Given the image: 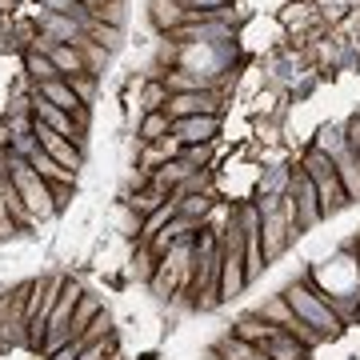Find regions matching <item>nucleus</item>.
<instances>
[{"label": "nucleus", "instance_id": "f257e3e1", "mask_svg": "<svg viewBox=\"0 0 360 360\" xmlns=\"http://www.w3.org/2000/svg\"><path fill=\"white\" fill-rule=\"evenodd\" d=\"M0 172L13 180V188L20 193V200H25V208L32 212V220H52V217H56V205H52V184L40 176L32 165H28L25 156L0 153Z\"/></svg>", "mask_w": 360, "mask_h": 360}, {"label": "nucleus", "instance_id": "f03ea898", "mask_svg": "<svg viewBox=\"0 0 360 360\" xmlns=\"http://www.w3.org/2000/svg\"><path fill=\"white\" fill-rule=\"evenodd\" d=\"M284 300L292 304V312L300 316L304 324H312L316 333H324V336H336L345 324H340V316L333 312V304L324 300V292L312 284V276L304 272L300 281H292L288 288H284Z\"/></svg>", "mask_w": 360, "mask_h": 360}, {"label": "nucleus", "instance_id": "7ed1b4c3", "mask_svg": "<svg viewBox=\"0 0 360 360\" xmlns=\"http://www.w3.org/2000/svg\"><path fill=\"white\" fill-rule=\"evenodd\" d=\"M300 168H304V172L312 176V184H316L324 220L340 217V212L352 205V200H348V193H345V184H340V176H336V165H333V156H328V153L309 148V153H304V160H300Z\"/></svg>", "mask_w": 360, "mask_h": 360}, {"label": "nucleus", "instance_id": "20e7f679", "mask_svg": "<svg viewBox=\"0 0 360 360\" xmlns=\"http://www.w3.org/2000/svg\"><path fill=\"white\" fill-rule=\"evenodd\" d=\"M60 288H65V276L60 272L32 281V292H28V348L32 352L44 348V336H49V321H52V312H56Z\"/></svg>", "mask_w": 360, "mask_h": 360}, {"label": "nucleus", "instance_id": "39448f33", "mask_svg": "<svg viewBox=\"0 0 360 360\" xmlns=\"http://www.w3.org/2000/svg\"><path fill=\"white\" fill-rule=\"evenodd\" d=\"M28 292L32 281L0 288V345L28 348Z\"/></svg>", "mask_w": 360, "mask_h": 360}, {"label": "nucleus", "instance_id": "423d86ee", "mask_svg": "<svg viewBox=\"0 0 360 360\" xmlns=\"http://www.w3.org/2000/svg\"><path fill=\"white\" fill-rule=\"evenodd\" d=\"M312 148H321V153H328L333 156V165H336V176H340V184H345V193H348V200L356 205L360 200V160H356V153L348 148V141H345V129H321L316 132V144Z\"/></svg>", "mask_w": 360, "mask_h": 360}, {"label": "nucleus", "instance_id": "0eeeda50", "mask_svg": "<svg viewBox=\"0 0 360 360\" xmlns=\"http://www.w3.org/2000/svg\"><path fill=\"white\" fill-rule=\"evenodd\" d=\"M288 200H292V208H296V224H300V232L316 229V224L324 220L316 184H312V176L304 172V168H292V180H288Z\"/></svg>", "mask_w": 360, "mask_h": 360}, {"label": "nucleus", "instance_id": "6e6552de", "mask_svg": "<svg viewBox=\"0 0 360 360\" xmlns=\"http://www.w3.org/2000/svg\"><path fill=\"white\" fill-rule=\"evenodd\" d=\"M32 120H37V116H32ZM32 132H37V144L52 156V160H56V165L68 168L72 176H80V168H84V148H77L68 136H60L56 129H49L44 120H37V124H32Z\"/></svg>", "mask_w": 360, "mask_h": 360}, {"label": "nucleus", "instance_id": "1a4fd4ad", "mask_svg": "<svg viewBox=\"0 0 360 360\" xmlns=\"http://www.w3.org/2000/svg\"><path fill=\"white\" fill-rule=\"evenodd\" d=\"M165 112L172 120L184 116H220V92L217 89H200V92H172L165 104Z\"/></svg>", "mask_w": 360, "mask_h": 360}, {"label": "nucleus", "instance_id": "9d476101", "mask_svg": "<svg viewBox=\"0 0 360 360\" xmlns=\"http://www.w3.org/2000/svg\"><path fill=\"white\" fill-rule=\"evenodd\" d=\"M217 132H220V116H184V120H172V136H176L184 148H188V144L217 141Z\"/></svg>", "mask_w": 360, "mask_h": 360}, {"label": "nucleus", "instance_id": "9b49d317", "mask_svg": "<svg viewBox=\"0 0 360 360\" xmlns=\"http://www.w3.org/2000/svg\"><path fill=\"white\" fill-rule=\"evenodd\" d=\"M37 32L52 37L56 44H80V40L89 37L80 20H72V16H60V13H44V8H40V28H37Z\"/></svg>", "mask_w": 360, "mask_h": 360}, {"label": "nucleus", "instance_id": "f8f14e48", "mask_svg": "<svg viewBox=\"0 0 360 360\" xmlns=\"http://www.w3.org/2000/svg\"><path fill=\"white\" fill-rule=\"evenodd\" d=\"M148 20H153L165 37H172L180 25H188V8L180 0H148Z\"/></svg>", "mask_w": 360, "mask_h": 360}, {"label": "nucleus", "instance_id": "ddd939ff", "mask_svg": "<svg viewBox=\"0 0 360 360\" xmlns=\"http://www.w3.org/2000/svg\"><path fill=\"white\" fill-rule=\"evenodd\" d=\"M37 92L44 96V101H52L56 108H65V112H72V116H77L80 108H84V104L77 101V92H72V84H68L65 77H60V80H44V84H37Z\"/></svg>", "mask_w": 360, "mask_h": 360}, {"label": "nucleus", "instance_id": "4468645a", "mask_svg": "<svg viewBox=\"0 0 360 360\" xmlns=\"http://www.w3.org/2000/svg\"><path fill=\"white\" fill-rule=\"evenodd\" d=\"M260 352H264L269 360H304V352H309V348L300 345L296 336H288V333L281 328L276 336H269V340L260 345Z\"/></svg>", "mask_w": 360, "mask_h": 360}, {"label": "nucleus", "instance_id": "2eb2a0df", "mask_svg": "<svg viewBox=\"0 0 360 360\" xmlns=\"http://www.w3.org/2000/svg\"><path fill=\"white\" fill-rule=\"evenodd\" d=\"M232 333L240 336V340H248V345H264V340H269V336H276L281 333V328H276V324H269V321H260L257 312H245V316H240V321L232 324Z\"/></svg>", "mask_w": 360, "mask_h": 360}, {"label": "nucleus", "instance_id": "dca6fc26", "mask_svg": "<svg viewBox=\"0 0 360 360\" xmlns=\"http://www.w3.org/2000/svg\"><path fill=\"white\" fill-rule=\"evenodd\" d=\"M49 56H52V65H56V72H60L65 80L84 77V72H89V65H84V56H80L77 44H56V49H52Z\"/></svg>", "mask_w": 360, "mask_h": 360}, {"label": "nucleus", "instance_id": "f3484780", "mask_svg": "<svg viewBox=\"0 0 360 360\" xmlns=\"http://www.w3.org/2000/svg\"><path fill=\"white\" fill-rule=\"evenodd\" d=\"M168 200H172V193H165V188H156V184H148V188H141V193L124 196V205L136 212V217H153L156 208H165Z\"/></svg>", "mask_w": 360, "mask_h": 360}, {"label": "nucleus", "instance_id": "a211bd4d", "mask_svg": "<svg viewBox=\"0 0 360 360\" xmlns=\"http://www.w3.org/2000/svg\"><path fill=\"white\" fill-rule=\"evenodd\" d=\"M193 172H196V168L188 165L184 156H176V160H168V165L156 168V172H153V184H156V188H165V193H172V188H176V184H184Z\"/></svg>", "mask_w": 360, "mask_h": 360}, {"label": "nucleus", "instance_id": "6ab92c4d", "mask_svg": "<svg viewBox=\"0 0 360 360\" xmlns=\"http://www.w3.org/2000/svg\"><path fill=\"white\" fill-rule=\"evenodd\" d=\"M165 89H168V96L172 92H200V89H217L212 80H205V77H196V72H188V68H165Z\"/></svg>", "mask_w": 360, "mask_h": 360}, {"label": "nucleus", "instance_id": "aec40b11", "mask_svg": "<svg viewBox=\"0 0 360 360\" xmlns=\"http://www.w3.org/2000/svg\"><path fill=\"white\" fill-rule=\"evenodd\" d=\"M25 160H28L32 168H37L40 176L49 180V184H65V180H77L72 172H68V168H60V165H56V160H52V156L44 153V148H40V144L32 148V156H25Z\"/></svg>", "mask_w": 360, "mask_h": 360}, {"label": "nucleus", "instance_id": "412c9836", "mask_svg": "<svg viewBox=\"0 0 360 360\" xmlns=\"http://www.w3.org/2000/svg\"><path fill=\"white\" fill-rule=\"evenodd\" d=\"M136 136H141L144 144H160L165 136H172V116H168V112H148L141 120Z\"/></svg>", "mask_w": 360, "mask_h": 360}, {"label": "nucleus", "instance_id": "4be33fe9", "mask_svg": "<svg viewBox=\"0 0 360 360\" xmlns=\"http://www.w3.org/2000/svg\"><path fill=\"white\" fill-rule=\"evenodd\" d=\"M141 229H144V220L120 200V205L112 208V232L116 236H124V240H141Z\"/></svg>", "mask_w": 360, "mask_h": 360}, {"label": "nucleus", "instance_id": "5701e85b", "mask_svg": "<svg viewBox=\"0 0 360 360\" xmlns=\"http://www.w3.org/2000/svg\"><path fill=\"white\" fill-rule=\"evenodd\" d=\"M257 316L260 321H269V324H276V328H288V324L296 321V312H292V304L284 300V292L272 296V300H264V304L257 309Z\"/></svg>", "mask_w": 360, "mask_h": 360}, {"label": "nucleus", "instance_id": "b1692460", "mask_svg": "<svg viewBox=\"0 0 360 360\" xmlns=\"http://www.w3.org/2000/svg\"><path fill=\"white\" fill-rule=\"evenodd\" d=\"M217 352H220L224 360H260V348L248 345V340H240L236 333L220 336V340H217Z\"/></svg>", "mask_w": 360, "mask_h": 360}, {"label": "nucleus", "instance_id": "393cba45", "mask_svg": "<svg viewBox=\"0 0 360 360\" xmlns=\"http://www.w3.org/2000/svg\"><path fill=\"white\" fill-rule=\"evenodd\" d=\"M176 205H180V217H188V220H196V224H205L208 212H212V205H217V196H212V193H196V196H180Z\"/></svg>", "mask_w": 360, "mask_h": 360}, {"label": "nucleus", "instance_id": "a878e982", "mask_svg": "<svg viewBox=\"0 0 360 360\" xmlns=\"http://www.w3.org/2000/svg\"><path fill=\"white\" fill-rule=\"evenodd\" d=\"M176 217H180V205H176V200H168L165 208H156L153 217H144V229H141V245H148V240H153L156 232L165 229L168 220H176Z\"/></svg>", "mask_w": 360, "mask_h": 360}, {"label": "nucleus", "instance_id": "bb28decb", "mask_svg": "<svg viewBox=\"0 0 360 360\" xmlns=\"http://www.w3.org/2000/svg\"><path fill=\"white\" fill-rule=\"evenodd\" d=\"M156 264H160V260L153 257V248L148 245H141L136 248V257H132V269H129V276L136 284H153V272H156Z\"/></svg>", "mask_w": 360, "mask_h": 360}, {"label": "nucleus", "instance_id": "cd10ccee", "mask_svg": "<svg viewBox=\"0 0 360 360\" xmlns=\"http://www.w3.org/2000/svg\"><path fill=\"white\" fill-rule=\"evenodd\" d=\"M25 68H28V77L37 80V84H44V80H60V72H56V65H52V56H44V52H28Z\"/></svg>", "mask_w": 360, "mask_h": 360}, {"label": "nucleus", "instance_id": "c85d7f7f", "mask_svg": "<svg viewBox=\"0 0 360 360\" xmlns=\"http://www.w3.org/2000/svg\"><path fill=\"white\" fill-rule=\"evenodd\" d=\"M288 180H292V168H269V176L260 180V196H284L288 193Z\"/></svg>", "mask_w": 360, "mask_h": 360}, {"label": "nucleus", "instance_id": "c756f323", "mask_svg": "<svg viewBox=\"0 0 360 360\" xmlns=\"http://www.w3.org/2000/svg\"><path fill=\"white\" fill-rule=\"evenodd\" d=\"M92 16L101 20V25H112V28H124V0H101Z\"/></svg>", "mask_w": 360, "mask_h": 360}, {"label": "nucleus", "instance_id": "7c9ffc66", "mask_svg": "<svg viewBox=\"0 0 360 360\" xmlns=\"http://www.w3.org/2000/svg\"><path fill=\"white\" fill-rule=\"evenodd\" d=\"M89 40H96L104 52H116V49H120V40H124V32H120V28H112V25H101V20H96V25L89 28Z\"/></svg>", "mask_w": 360, "mask_h": 360}, {"label": "nucleus", "instance_id": "2f4dec72", "mask_svg": "<svg viewBox=\"0 0 360 360\" xmlns=\"http://www.w3.org/2000/svg\"><path fill=\"white\" fill-rule=\"evenodd\" d=\"M16 220H13V212H8V200H4V172H0V240H13L16 236Z\"/></svg>", "mask_w": 360, "mask_h": 360}, {"label": "nucleus", "instance_id": "473e14b6", "mask_svg": "<svg viewBox=\"0 0 360 360\" xmlns=\"http://www.w3.org/2000/svg\"><path fill=\"white\" fill-rule=\"evenodd\" d=\"M68 84H72V92H77V101L84 104V108H92V101H96V77L84 72V77H72Z\"/></svg>", "mask_w": 360, "mask_h": 360}, {"label": "nucleus", "instance_id": "72a5a7b5", "mask_svg": "<svg viewBox=\"0 0 360 360\" xmlns=\"http://www.w3.org/2000/svg\"><path fill=\"white\" fill-rule=\"evenodd\" d=\"M72 200H77V180H65V184H52V205H56V212H65V208H72Z\"/></svg>", "mask_w": 360, "mask_h": 360}, {"label": "nucleus", "instance_id": "f704fd0d", "mask_svg": "<svg viewBox=\"0 0 360 360\" xmlns=\"http://www.w3.org/2000/svg\"><path fill=\"white\" fill-rule=\"evenodd\" d=\"M112 345H116V336H104V340H96V345L84 348L80 360H112Z\"/></svg>", "mask_w": 360, "mask_h": 360}, {"label": "nucleus", "instance_id": "c9c22d12", "mask_svg": "<svg viewBox=\"0 0 360 360\" xmlns=\"http://www.w3.org/2000/svg\"><path fill=\"white\" fill-rule=\"evenodd\" d=\"M208 156H212V141L208 144H188V148H184V160H188L193 168H205Z\"/></svg>", "mask_w": 360, "mask_h": 360}, {"label": "nucleus", "instance_id": "e433bc0d", "mask_svg": "<svg viewBox=\"0 0 360 360\" xmlns=\"http://www.w3.org/2000/svg\"><path fill=\"white\" fill-rule=\"evenodd\" d=\"M345 141H348V148H352V153H356V160H360V112L345 120Z\"/></svg>", "mask_w": 360, "mask_h": 360}, {"label": "nucleus", "instance_id": "4c0bfd02", "mask_svg": "<svg viewBox=\"0 0 360 360\" xmlns=\"http://www.w3.org/2000/svg\"><path fill=\"white\" fill-rule=\"evenodd\" d=\"M84 348H89V345H84V340L77 336V340H68V345L60 348V352H52L49 360H80V352H84Z\"/></svg>", "mask_w": 360, "mask_h": 360}, {"label": "nucleus", "instance_id": "58836bf2", "mask_svg": "<svg viewBox=\"0 0 360 360\" xmlns=\"http://www.w3.org/2000/svg\"><path fill=\"white\" fill-rule=\"evenodd\" d=\"M112 360H116V356H112Z\"/></svg>", "mask_w": 360, "mask_h": 360}]
</instances>
